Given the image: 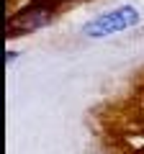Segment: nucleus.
I'll use <instances>...</instances> for the list:
<instances>
[{"label": "nucleus", "instance_id": "3", "mask_svg": "<svg viewBox=\"0 0 144 154\" xmlns=\"http://www.w3.org/2000/svg\"><path fill=\"white\" fill-rule=\"evenodd\" d=\"M52 18H54L52 5H33V8H26V11H18L16 16H11L8 31L13 36L16 33H33V31H39V28L49 26Z\"/></svg>", "mask_w": 144, "mask_h": 154}, {"label": "nucleus", "instance_id": "1", "mask_svg": "<svg viewBox=\"0 0 144 154\" xmlns=\"http://www.w3.org/2000/svg\"><path fill=\"white\" fill-rule=\"evenodd\" d=\"M103 136L121 154H144V77L131 93L100 113Z\"/></svg>", "mask_w": 144, "mask_h": 154}, {"label": "nucleus", "instance_id": "2", "mask_svg": "<svg viewBox=\"0 0 144 154\" xmlns=\"http://www.w3.org/2000/svg\"><path fill=\"white\" fill-rule=\"evenodd\" d=\"M139 21H142V16H139V11L134 5H118L85 23V36H90V38L116 36V33L126 31V28H134Z\"/></svg>", "mask_w": 144, "mask_h": 154}]
</instances>
